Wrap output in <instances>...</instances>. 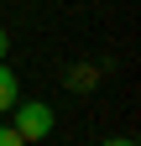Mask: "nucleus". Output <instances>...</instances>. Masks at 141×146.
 Instances as JSON below:
<instances>
[{"mask_svg": "<svg viewBox=\"0 0 141 146\" xmlns=\"http://www.w3.org/2000/svg\"><path fill=\"white\" fill-rule=\"evenodd\" d=\"M52 125H58V115H52V104H47V99H26V104L16 99V110H11V131L21 136L26 146H31V141H47V136H52Z\"/></svg>", "mask_w": 141, "mask_h": 146, "instance_id": "obj_1", "label": "nucleus"}, {"mask_svg": "<svg viewBox=\"0 0 141 146\" xmlns=\"http://www.w3.org/2000/svg\"><path fill=\"white\" fill-rule=\"evenodd\" d=\"M16 99H21V84H16V73L0 63V115H5V110H16Z\"/></svg>", "mask_w": 141, "mask_h": 146, "instance_id": "obj_2", "label": "nucleus"}, {"mask_svg": "<svg viewBox=\"0 0 141 146\" xmlns=\"http://www.w3.org/2000/svg\"><path fill=\"white\" fill-rule=\"evenodd\" d=\"M0 146H26V141H21V136H16V131H11V125H0Z\"/></svg>", "mask_w": 141, "mask_h": 146, "instance_id": "obj_3", "label": "nucleus"}, {"mask_svg": "<svg viewBox=\"0 0 141 146\" xmlns=\"http://www.w3.org/2000/svg\"><path fill=\"white\" fill-rule=\"evenodd\" d=\"M5 52H11V36H5V26H0V63H5Z\"/></svg>", "mask_w": 141, "mask_h": 146, "instance_id": "obj_4", "label": "nucleus"}, {"mask_svg": "<svg viewBox=\"0 0 141 146\" xmlns=\"http://www.w3.org/2000/svg\"><path fill=\"white\" fill-rule=\"evenodd\" d=\"M99 146H136V141H126V136H110V141H99Z\"/></svg>", "mask_w": 141, "mask_h": 146, "instance_id": "obj_5", "label": "nucleus"}]
</instances>
